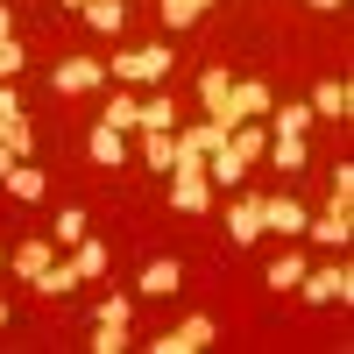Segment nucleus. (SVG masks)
Returning a JSON list of instances; mask_svg holds the SVG:
<instances>
[{
  "instance_id": "37",
  "label": "nucleus",
  "mask_w": 354,
  "mask_h": 354,
  "mask_svg": "<svg viewBox=\"0 0 354 354\" xmlns=\"http://www.w3.org/2000/svg\"><path fill=\"white\" fill-rule=\"evenodd\" d=\"M8 319H15V312H8V298H0V326H8Z\"/></svg>"
},
{
  "instance_id": "3",
  "label": "nucleus",
  "mask_w": 354,
  "mask_h": 354,
  "mask_svg": "<svg viewBox=\"0 0 354 354\" xmlns=\"http://www.w3.org/2000/svg\"><path fill=\"white\" fill-rule=\"evenodd\" d=\"M298 298H305V305H354V270H347V255L326 262V270H305V277H298Z\"/></svg>"
},
{
  "instance_id": "1",
  "label": "nucleus",
  "mask_w": 354,
  "mask_h": 354,
  "mask_svg": "<svg viewBox=\"0 0 354 354\" xmlns=\"http://www.w3.org/2000/svg\"><path fill=\"white\" fill-rule=\"evenodd\" d=\"M170 71H177V57L163 43H135L121 57H106V78L113 85H170Z\"/></svg>"
},
{
  "instance_id": "33",
  "label": "nucleus",
  "mask_w": 354,
  "mask_h": 354,
  "mask_svg": "<svg viewBox=\"0 0 354 354\" xmlns=\"http://www.w3.org/2000/svg\"><path fill=\"white\" fill-rule=\"evenodd\" d=\"M21 113H28V106H21V93H15V85H0V128L21 121Z\"/></svg>"
},
{
  "instance_id": "15",
  "label": "nucleus",
  "mask_w": 354,
  "mask_h": 354,
  "mask_svg": "<svg viewBox=\"0 0 354 354\" xmlns=\"http://www.w3.org/2000/svg\"><path fill=\"white\" fill-rule=\"evenodd\" d=\"M85 28H93V36H121L128 28V0H85Z\"/></svg>"
},
{
  "instance_id": "2",
  "label": "nucleus",
  "mask_w": 354,
  "mask_h": 354,
  "mask_svg": "<svg viewBox=\"0 0 354 354\" xmlns=\"http://www.w3.org/2000/svg\"><path fill=\"white\" fill-rule=\"evenodd\" d=\"M270 106H277V100H270V85H262V78H234V85H227V106L213 113V128L227 135V128H241V121H262Z\"/></svg>"
},
{
  "instance_id": "20",
  "label": "nucleus",
  "mask_w": 354,
  "mask_h": 354,
  "mask_svg": "<svg viewBox=\"0 0 354 354\" xmlns=\"http://www.w3.org/2000/svg\"><path fill=\"white\" fill-rule=\"evenodd\" d=\"M85 234H93V220H85V205H64V213H57V234H50V241H57V248L71 255V248L85 241Z\"/></svg>"
},
{
  "instance_id": "36",
  "label": "nucleus",
  "mask_w": 354,
  "mask_h": 354,
  "mask_svg": "<svg viewBox=\"0 0 354 354\" xmlns=\"http://www.w3.org/2000/svg\"><path fill=\"white\" fill-rule=\"evenodd\" d=\"M312 8H319V15H340V8H347V0H312Z\"/></svg>"
},
{
  "instance_id": "21",
  "label": "nucleus",
  "mask_w": 354,
  "mask_h": 354,
  "mask_svg": "<svg viewBox=\"0 0 354 354\" xmlns=\"http://www.w3.org/2000/svg\"><path fill=\"white\" fill-rule=\"evenodd\" d=\"M142 163L170 177V163H177V128H170V135H149V128H142Z\"/></svg>"
},
{
  "instance_id": "16",
  "label": "nucleus",
  "mask_w": 354,
  "mask_h": 354,
  "mask_svg": "<svg viewBox=\"0 0 354 354\" xmlns=\"http://www.w3.org/2000/svg\"><path fill=\"white\" fill-rule=\"evenodd\" d=\"M135 128H149V135H170L177 128V100H170V85H156L149 100H142V121Z\"/></svg>"
},
{
  "instance_id": "35",
  "label": "nucleus",
  "mask_w": 354,
  "mask_h": 354,
  "mask_svg": "<svg viewBox=\"0 0 354 354\" xmlns=\"http://www.w3.org/2000/svg\"><path fill=\"white\" fill-rule=\"evenodd\" d=\"M15 163H21V156H15V149H8V142H0V177H8V170H15Z\"/></svg>"
},
{
  "instance_id": "32",
  "label": "nucleus",
  "mask_w": 354,
  "mask_h": 354,
  "mask_svg": "<svg viewBox=\"0 0 354 354\" xmlns=\"http://www.w3.org/2000/svg\"><path fill=\"white\" fill-rule=\"evenodd\" d=\"M326 177H333V205H347L354 198V163H333Z\"/></svg>"
},
{
  "instance_id": "18",
  "label": "nucleus",
  "mask_w": 354,
  "mask_h": 354,
  "mask_svg": "<svg viewBox=\"0 0 354 354\" xmlns=\"http://www.w3.org/2000/svg\"><path fill=\"white\" fill-rule=\"evenodd\" d=\"M71 262H78V277H85V283H100V277L113 270V248H106V241H93V234H85V241L71 248Z\"/></svg>"
},
{
  "instance_id": "10",
  "label": "nucleus",
  "mask_w": 354,
  "mask_h": 354,
  "mask_svg": "<svg viewBox=\"0 0 354 354\" xmlns=\"http://www.w3.org/2000/svg\"><path fill=\"white\" fill-rule=\"evenodd\" d=\"M305 234H312L319 248H340V255H347V241H354V213H347V205H326V213L305 220Z\"/></svg>"
},
{
  "instance_id": "38",
  "label": "nucleus",
  "mask_w": 354,
  "mask_h": 354,
  "mask_svg": "<svg viewBox=\"0 0 354 354\" xmlns=\"http://www.w3.org/2000/svg\"><path fill=\"white\" fill-rule=\"evenodd\" d=\"M57 8H85V0H57Z\"/></svg>"
},
{
  "instance_id": "12",
  "label": "nucleus",
  "mask_w": 354,
  "mask_h": 354,
  "mask_svg": "<svg viewBox=\"0 0 354 354\" xmlns=\"http://www.w3.org/2000/svg\"><path fill=\"white\" fill-rule=\"evenodd\" d=\"M78 283H85V277H78V262H71V255H50V270L28 283V290H36V298H71Z\"/></svg>"
},
{
  "instance_id": "40",
  "label": "nucleus",
  "mask_w": 354,
  "mask_h": 354,
  "mask_svg": "<svg viewBox=\"0 0 354 354\" xmlns=\"http://www.w3.org/2000/svg\"><path fill=\"white\" fill-rule=\"evenodd\" d=\"M0 270H8V248H0Z\"/></svg>"
},
{
  "instance_id": "26",
  "label": "nucleus",
  "mask_w": 354,
  "mask_h": 354,
  "mask_svg": "<svg viewBox=\"0 0 354 354\" xmlns=\"http://www.w3.org/2000/svg\"><path fill=\"white\" fill-rule=\"evenodd\" d=\"M262 156H277V170H305V135H270Z\"/></svg>"
},
{
  "instance_id": "14",
  "label": "nucleus",
  "mask_w": 354,
  "mask_h": 354,
  "mask_svg": "<svg viewBox=\"0 0 354 354\" xmlns=\"http://www.w3.org/2000/svg\"><path fill=\"white\" fill-rule=\"evenodd\" d=\"M50 255H57V241H50V234H36V241H21V248L8 255V270H15L21 283H36V277L50 270Z\"/></svg>"
},
{
  "instance_id": "34",
  "label": "nucleus",
  "mask_w": 354,
  "mask_h": 354,
  "mask_svg": "<svg viewBox=\"0 0 354 354\" xmlns=\"http://www.w3.org/2000/svg\"><path fill=\"white\" fill-rule=\"evenodd\" d=\"M0 43H15V8L0 0Z\"/></svg>"
},
{
  "instance_id": "11",
  "label": "nucleus",
  "mask_w": 354,
  "mask_h": 354,
  "mask_svg": "<svg viewBox=\"0 0 354 354\" xmlns=\"http://www.w3.org/2000/svg\"><path fill=\"white\" fill-rule=\"evenodd\" d=\"M135 290H142V298H170V290H185V262H177V255H156V262H142Z\"/></svg>"
},
{
  "instance_id": "29",
  "label": "nucleus",
  "mask_w": 354,
  "mask_h": 354,
  "mask_svg": "<svg viewBox=\"0 0 354 354\" xmlns=\"http://www.w3.org/2000/svg\"><path fill=\"white\" fill-rule=\"evenodd\" d=\"M85 347H93V354H121V347H135V340H128V326H93Z\"/></svg>"
},
{
  "instance_id": "8",
  "label": "nucleus",
  "mask_w": 354,
  "mask_h": 354,
  "mask_svg": "<svg viewBox=\"0 0 354 354\" xmlns=\"http://www.w3.org/2000/svg\"><path fill=\"white\" fill-rule=\"evenodd\" d=\"M305 106H312V121H347V113H354V85L347 78H319Z\"/></svg>"
},
{
  "instance_id": "27",
  "label": "nucleus",
  "mask_w": 354,
  "mask_h": 354,
  "mask_svg": "<svg viewBox=\"0 0 354 354\" xmlns=\"http://www.w3.org/2000/svg\"><path fill=\"white\" fill-rule=\"evenodd\" d=\"M270 113H277V135H305V128H312V106H305V100H290V106H270Z\"/></svg>"
},
{
  "instance_id": "28",
  "label": "nucleus",
  "mask_w": 354,
  "mask_h": 354,
  "mask_svg": "<svg viewBox=\"0 0 354 354\" xmlns=\"http://www.w3.org/2000/svg\"><path fill=\"white\" fill-rule=\"evenodd\" d=\"M156 15H163V28H192L205 8H198V0H156Z\"/></svg>"
},
{
  "instance_id": "13",
  "label": "nucleus",
  "mask_w": 354,
  "mask_h": 354,
  "mask_svg": "<svg viewBox=\"0 0 354 354\" xmlns=\"http://www.w3.org/2000/svg\"><path fill=\"white\" fill-rule=\"evenodd\" d=\"M85 156H93L100 170H121V163H128V135H121V128H106V121H100L93 135H85Z\"/></svg>"
},
{
  "instance_id": "30",
  "label": "nucleus",
  "mask_w": 354,
  "mask_h": 354,
  "mask_svg": "<svg viewBox=\"0 0 354 354\" xmlns=\"http://www.w3.org/2000/svg\"><path fill=\"white\" fill-rule=\"evenodd\" d=\"M21 64H28L21 43H0V85H15V78H21Z\"/></svg>"
},
{
  "instance_id": "5",
  "label": "nucleus",
  "mask_w": 354,
  "mask_h": 354,
  "mask_svg": "<svg viewBox=\"0 0 354 354\" xmlns=\"http://www.w3.org/2000/svg\"><path fill=\"white\" fill-rule=\"evenodd\" d=\"M106 85V57H64L50 71V93H100Z\"/></svg>"
},
{
  "instance_id": "31",
  "label": "nucleus",
  "mask_w": 354,
  "mask_h": 354,
  "mask_svg": "<svg viewBox=\"0 0 354 354\" xmlns=\"http://www.w3.org/2000/svg\"><path fill=\"white\" fill-rule=\"evenodd\" d=\"M0 142H8L15 156H28V149H36V135H28V121H8V128H0Z\"/></svg>"
},
{
  "instance_id": "24",
  "label": "nucleus",
  "mask_w": 354,
  "mask_h": 354,
  "mask_svg": "<svg viewBox=\"0 0 354 354\" xmlns=\"http://www.w3.org/2000/svg\"><path fill=\"white\" fill-rule=\"evenodd\" d=\"M227 85H234V78H227L220 64H213V71H205V78H198V106H205V121H213V113L227 106Z\"/></svg>"
},
{
  "instance_id": "4",
  "label": "nucleus",
  "mask_w": 354,
  "mask_h": 354,
  "mask_svg": "<svg viewBox=\"0 0 354 354\" xmlns=\"http://www.w3.org/2000/svg\"><path fill=\"white\" fill-rule=\"evenodd\" d=\"M198 347H213V319H205V312L177 319L170 333H156V340H149V354H198Z\"/></svg>"
},
{
  "instance_id": "25",
  "label": "nucleus",
  "mask_w": 354,
  "mask_h": 354,
  "mask_svg": "<svg viewBox=\"0 0 354 354\" xmlns=\"http://www.w3.org/2000/svg\"><path fill=\"white\" fill-rule=\"evenodd\" d=\"M100 121H106V128H121V135H128V128L142 121V100H135V93H113V100H106V113H100Z\"/></svg>"
},
{
  "instance_id": "7",
  "label": "nucleus",
  "mask_w": 354,
  "mask_h": 354,
  "mask_svg": "<svg viewBox=\"0 0 354 354\" xmlns=\"http://www.w3.org/2000/svg\"><path fill=\"white\" fill-rule=\"evenodd\" d=\"M305 198H290V192H277V198H262V234H283V241H298L305 234Z\"/></svg>"
},
{
  "instance_id": "19",
  "label": "nucleus",
  "mask_w": 354,
  "mask_h": 354,
  "mask_svg": "<svg viewBox=\"0 0 354 354\" xmlns=\"http://www.w3.org/2000/svg\"><path fill=\"white\" fill-rule=\"evenodd\" d=\"M305 270H312V262H305L298 248H283L270 270H262V283H270V290H298V277H305Z\"/></svg>"
},
{
  "instance_id": "22",
  "label": "nucleus",
  "mask_w": 354,
  "mask_h": 354,
  "mask_svg": "<svg viewBox=\"0 0 354 354\" xmlns=\"http://www.w3.org/2000/svg\"><path fill=\"white\" fill-rule=\"evenodd\" d=\"M128 319H135V298H128V290H106V298L93 305V326H128Z\"/></svg>"
},
{
  "instance_id": "6",
  "label": "nucleus",
  "mask_w": 354,
  "mask_h": 354,
  "mask_svg": "<svg viewBox=\"0 0 354 354\" xmlns=\"http://www.w3.org/2000/svg\"><path fill=\"white\" fill-rule=\"evenodd\" d=\"M205 185H220V192H241V185H248V156L234 149V142H213V149H205Z\"/></svg>"
},
{
  "instance_id": "17",
  "label": "nucleus",
  "mask_w": 354,
  "mask_h": 354,
  "mask_svg": "<svg viewBox=\"0 0 354 354\" xmlns=\"http://www.w3.org/2000/svg\"><path fill=\"white\" fill-rule=\"evenodd\" d=\"M0 192H8V198H21V205H36V198H43L50 185H43V170H28V156H21V163H15L8 177H0Z\"/></svg>"
},
{
  "instance_id": "23",
  "label": "nucleus",
  "mask_w": 354,
  "mask_h": 354,
  "mask_svg": "<svg viewBox=\"0 0 354 354\" xmlns=\"http://www.w3.org/2000/svg\"><path fill=\"white\" fill-rule=\"evenodd\" d=\"M227 142H234L248 163H262V149H270V128H262V121H241V128H227Z\"/></svg>"
},
{
  "instance_id": "9",
  "label": "nucleus",
  "mask_w": 354,
  "mask_h": 354,
  "mask_svg": "<svg viewBox=\"0 0 354 354\" xmlns=\"http://www.w3.org/2000/svg\"><path fill=\"white\" fill-rule=\"evenodd\" d=\"M227 241H234V248H255V241H262V198H255V192H241V198L227 205Z\"/></svg>"
},
{
  "instance_id": "39",
  "label": "nucleus",
  "mask_w": 354,
  "mask_h": 354,
  "mask_svg": "<svg viewBox=\"0 0 354 354\" xmlns=\"http://www.w3.org/2000/svg\"><path fill=\"white\" fill-rule=\"evenodd\" d=\"M198 8H220V0H198Z\"/></svg>"
}]
</instances>
